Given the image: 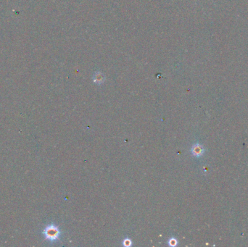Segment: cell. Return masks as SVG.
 I'll list each match as a JSON object with an SVG mask.
<instances>
[{
  "instance_id": "obj_1",
  "label": "cell",
  "mask_w": 248,
  "mask_h": 247,
  "mask_svg": "<svg viewBox=\"0 0 248 247\" xmlns=\"http://www.w3.org/2000/svg\"><path fill=\"white\" fill-rule=\"evenodd\" d=\"M60 232L59 229L55 225L48 226L44 230V235L45 238L50 241H55L59 239Z\"/></svg>"
},
{
  "instance_id": "obj_2",
  "label": "cell",
  "mask_w": 248,
  "mask_h": 247,
  "mask_svg": "<svg viewBox=\"0 0 248 247\" xmlns=\"http://www.w3.org/2000/svg\"><path fill=\"white\" fill-rule=\"evenodd\" d=\"M204 148L202 147V146H201L199 144H195L192 148V153L194 156V157H201L203 154H204Z\"/></svg>"
},
{
  "instance_id": "obj_3",
  "label": "cell",
  "mask_w": 248,
  "mask_h": 247,
  "mask_svg": "<svg viewBox=\"0 0 248 247\" xmlns=\"http://www.w3.org/2000/svg\"><path fill=\"white\" fill-rule=\"evenodd\" d=\"M93 81L97 84H102L105 81V76L101 72H96L93 76Z\"/></svg>"
},
{
  "instance_id": "obj_4",
  "label": "cell",
  "mask_w": 248,
  "mask_h": 247,
  "mask_svg": "<svg viewBox=\"0 0 248 247\" xmlns=\"http://www.w3.org/2000/svg\"><path fill=\"white\" fill-rule=\"evenodd\" d=\"M177 244H178L177 240L174 239V238H171V239L168 241V245L171 246H176L177 245Z\"/></svg>"
},
{
  "instance_id": "obj_5",
  "label": "cell",
  "mask_w": 248,
  "mask_h": 247,
  "mask_svg": "<svg viewBox=\"0 0 248 247\" xmlns=\"http://www.w3.org/2000/svg\"><path fill=\"white\" fill-rule=\"evenodd\" d=\"M123 244H124V246H125L129 247V246H131V245H132V242H131V241L129 239H126L124 240Z\"/></svg>"
}]
</instances>
